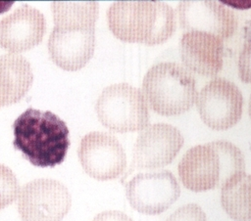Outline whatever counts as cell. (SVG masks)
Returning <instances> with one entry per match:
<instances>
[{
    "instance_id": "cell-12",
    "label": "cell",
    "mask_w": 251,
    "mask_h": 221,
    "mask_svg": "<svg viewBox=\"0 0 251 221\" xmlns=\"http://www.w3.org/2000/svg\"><path fill=\"white\" fill-rule=\"evenodd\" d=\"M176 12L181 29L211 33L222 39L230 37L238 23L234 13L217 1H180Z\"/></svg>"
},
{
    "instance_id": "cell-10",
    "label": "cell",
    "mask_w": 251,
    "mask_h": 221,
    "mask_svg": "<svg viewBox=\"0 0 251 221\" xmlns=\"http://www.w3.org/2000/svg\"><path fill=\"white\" fill-rule=\"evenodd\" d=\"M77 154L85 173L97 180L118 178L126 167V155L122 144L106 132L92 131L83 136Z\"/></svg>"
},
{
    "instance_id": "cell-1",
    "label": "cell",
    "mask_w": 251,
    "mask_h": 221,
    "mask_svg": "<svg viewBox=\"0 0 251 221\" xmlns=\"http://www.w3.org/2000/svg\"><path fill=\"white\" fill-rule=\"evenodd\" d=\"M98 3L53 2L54 28L48 39L51 60L65 70H77L92 58Z\"/></svg>"
},
{
    "instance_id": "cell-15",
    "label": "cell",
    "mask_w": 251,
    "mask_h": 221,
    "mask_svg": "<svg viewBox=\"0 0 251 221\" xmlns=\"http://www.w3.org/2000/svg\"><path fill=\"white\" fill-rule=\"evenodd\" d=\"M33 73L28 61L17 54L0 57V108L19 102L28 91Z\"/></svg>"
},
{
    "instance_id": "cell-5",
    "label": "cell",
    "mask_w": 251,
    "mask_h": 221,
    "mask_svg": "<svg viewBox=\"0 0 251 221\" xmlns=\"http://www.w3.org/2000/svg\"><path fill=\"white\" fill-rule=\"evenodd\" d=\"M142 92L147 105L166 116L187 111L197 98L193 75L184 66L171 62L149 68L142 81Z\"/></svg>"
},
{
    "instance_id": "cell-18",
    "label": "cell",
    "mask_w": 251,
    "mask_h": 221,
    "mask_svg": "<svg viewBox=\"0 0 251 221\" xmlns=\"http://www.w3.org/2000/svg\"><path fill=\"white\" fill-rule=\"evenodd\" d=\"M166 221H207V217L199 205L189 203L176 209Z\"/></svg>"
},
{
    "instance_id": "cell-14",
    "label": "cell",
    "mask_w": 251,
    "mask_h": 221,
    "mask_svg": "<svg viewBox=\"0 0 251 221\" xmlns=\"http://www.w3.org/2000/svg\"><path fill=\"white\" fill-rule=\"evenodd\" d=\"M179 55L189 70L214 76L223 67L224 42L219 36L201 31H187L179 40Z\"/></svg>"
},
{
    "instance_id": "cell-3",
    "label": "cell",
    "mask_w": 251,
    "mask_h": 221,
    "mask_svg": "<svg viewBox=\"0 0 251 221\" xmlns=\"http://www.w3.org/2000/svg\"><path fill=\"white\" fill-rule=\"evenodd\" d=\"M113 34L125 42L157 45L176 30L174 9L162 1H118L107 12Z\"/></svg>"
},
{
    "instance_id": "cell-19",
    "label": "cell",
    "mask_w": 251,
    "mask_h": 221,
    "mask_svg": "<svg viewBox=\"0 0 251 221\" xmlns=\"http://www.w3.org/2000/svg\"><path fill=\"white\" fill-rule=\"evenodd\" d=\"M238 73L245 83H251V39L246 41L238 58Z\"/></svg>"
},
{
    "instance_id": "cell-6",
    "label": "cell",
    "mask_w": 251,
    "mask_h": 221,
    "mask_svg": "<svg viewBox=\"0 0 251 221\" xmlns=\"http://www.w3.org/2000/svg\"><path fill=\"white\" fill-rule=\"evenodd\" d=\"M95 110L100 122L118 133L141 131L149 123L148 106L142 92L127 83L106 87L97 99Z\"/></svg>"
},
{
    "instance_id": "cell-16",
    "label": "cell",
    "mask_w": 251,
    "mask_h": 221,
    "mask_svg": "<svg viewBox=\"0 0 251 221\" xmlns=\"http://www.w3.org/2000/svg\"><path fill=\"white\" fill-rule=\"evenodd\" d=\"M251 175L240 172L228 179L222 187L221 203L228 216L236 221H251L249 199Z\"/></svg>"
},
{
    "instance_id": "cell-4",
    "label": "cell",
    "mask_w": 251,
    "mask_h": 221,
    "mask_svg": "<svg viewBox=\"0 0 251 221\" xmlns=\"http://www.w3.org/2000/svg\"><path fill=\"white\" fill-rule=\"evenodd\" d=\"M182 185L193 192H205L219 187L237 173L244 172L241 151L227 141H215L189 149L178 163Z\"/></svg>"
},
{
    "instance_id": "cell-17",
    "label": "cell",
    "mask_w": 251,
    "mask_h": 221,
    "mask_svg": "<svg viewBox=\"0 0 251 221\" xmlns=\"http://www.w3.org/2000/svg\"><path fill=\"white\" fill-rule=\"evenodd\" d=\"M20 185L14 172L0 163V209L11 204L20 194Z\"/></svg>"
},
{
    "instance_id": "cell-2",
    "label": "cell",
    "mask_w": 251,
    "mask_h": 221,
    "mask_svg": "<svg viewBox=\"0 0 251 221\" xmlns=\"http://www.w3.org/2000/svg\"><path fill=\"white\" fill-rule=\"evenodd\" d=\"M14 147L37 167L62 163L70 147L69 128L55 113L29 108L13 123Z\"/></svg>"
},
{
    "instance_id": "cell-8",
    "label": "cell",
    "mask_w": 251,
    "mask_h": 221,
    "mask_svg": "<svg viewBox=\"0 0 251 221\" xmlns=\"http://www.w3.org/2000/svg\"><path fill=\"white\" fill-rule=\"evenodd\" d=\"M196 107L207 126L215 130H226L240 119L243 97L233 82L217 77L201 89L196 98Z\"/></svg>"
},
{
    "instance_id": "cell-11",
    "label": "cell",
    "mask_w": 251,
    "mask_h": 221,
    "mask_svg": "<svg viewBox=\"0 0 251 221\" xmlns=\"http://www.w3.org/2000/svg\"><path fill=\"white\" fill-rule=\"evenodd\" d=\"M183 145L179 130L167 123H155L142 129L133 147L131 167L155 169L173 161Z\"/></svg>"
},
{
    "instance_id": "cell-21",
    "label": "cell",
    "mask_w": 251,
    "mask_h": 221,
    "mask_svg": "<svg viewBox=\"0 0 251 221\" xmlns=\"http://www.w3.org/2000/svg\"><path fill=\"white\" fill-rule=\"evenodd\" d=\"M13 5V2H0V14L7 12Z\"/></svg>"
},
{
    "instance_id": "cell-23",
    "label": "cell",
    "mask_w": 251,
    "mask_h": 221,
    "mask_svg": "<svg viewBox=\"0 0 251 221\" xmlns=\"http://www.w3.org/2000/svg\"><path fill=\"white\" fill-rule=\"evenodd\" d=\"M249 213H250V218H251V190H250V200H249Z\"/></svg>"
},
{
    "instance_id": "cell-22",
    "label": "cell",
    "mask_w": 251,
    "mask_h": 221,
    "mask_svg": "<svg viewBox=\"0 0 251 221\" xmlns=\"http://www.w3.org/2000/svg\"><path fill=\"white\" fill-rule=\"evenodd\" d=\"M248 111H249V115L251 117V94H250V98H249V105H248Z\"/></svg>"
},
{
    "instance_id": "cell-13",
    "label": "cell",
    "mask_w": 251,
    "mask_h": 221,
    "mask_svg": "<svg viewBox=\"0 0 251 221\" xmlns=\"http://www.w3.org/2000/svg\"><path fill=\"white\" fill-rule=\"evenodd\" d=\"M46 31L43 14L26 4L0 21V47L19 53L39 44Z\"/></svg>"
},
{
    "instance_id": "cell-20",
    "label": "cell",
    "mask_w": 251,
    "mask_h": 221,
    "mask_svg": "<svg viewBox=\"0 0 251 221\" xmlns=\"http://www.w3.org/2000/svg\"><path fill=\"white\" fill-rule=\"evenodd\" d=\"M92 221H133V220L122 211L107 210L97 214Z\"/></svg>"
},
{
    "instance_id": "cell-9",
    "label": "cell",
    "mask_w": 251,
    "mask_h": 221,
    "mask_svg": "<svg viewBox=\"0 0 251 221\" xmlns=\"http://www.w3.org/2000/svg\"><path fill=\"white\" fill-rule=\"evenodd\" d=\"M126 195L135 210L156 215L167 210L178 199L180 187L171 171L160 170L135 175L126 185Z\"/></svg>"
},
{
    "instance_id": "cell-7",
    "label": "cell",
    "mask_w": 251,
    "mask_h": 221,
    "mask_svg": "<svg viewBox=\"0 0 251 221\" xmlns=\"http://www.w3.org/2000/svg\"><path fill=\"white\" fill-rule=\"evenodd\" d=\"M71 204L68 188L47 178L28 182L21 189L18 198V211L23 221H62Z\"/></svg>"
}]
</instances>
